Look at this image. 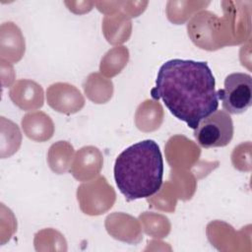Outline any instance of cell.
I'll return each mask as SVG.
<instances>
[{"label":"cell","instance_id":"3957f363","mask_svg":"<svg viewBox=\"0 0 252 252\" xmlns=\"http://www.w3.org/2000/svg\"><path fill=\"white\" fill-rule=\"evenodd\" d=\"M225 15L219 18L210 11H202L196 14L187 25L188 35L200 48L216 50L225 45L238 44L241 41L236 29L250 32V27L238 25H250V12L245 14L244 2L223 1Z\"/></svg>","mask_w":252,"mask_h":252},{"label":"cell","instance_id":"44dd1931","mask_svg":"<svg viewBox=\"0 0 252 252\" xmlns=\"http://www.w3.org/2000/svg\"><path fill=\"white\" fill-rule=\"evenodd\" d=\"M165 153H166L167 161L169 162V164L171 166L173 165V163L177 160V158L180 156H185L187 158V159L193 164V162L196 159H198V158H199L200 149L192 141L187 139L185 146H184V150L177 151L175 148H173L171 145H169L167 143L166 147H165Z\"/></svg>","mask_w":252,"mask_h":252},{"label":"cell","instance_id":"ffe728a7","mask_svg":"<svg viewBox=\"0 0 252 252\" xmlns=\"http://www.w3.org/2000/svg\"><path fill=\"white\" fill-rule=\"evenodd\" d=\"M140 220L145 232L154 237H164L170 230V223L162 215L145 212L140 215Z\"/></svg>","mask_w":252,"mask_h":252},{"label":"cell","instance_id":"ba28073f","mask_svg":"<svg viewBox=\"0 0 252 252\" xmlns=\"http://www.w3.org/2000/svg\"><path fill=\"white\" fill-rule=\"evenodd\" d=\"M102 155L94 146L81 148L75 155L70 172L79 181H88L97 175L102 168Z\"/></svg>","mask_w":252,"mask_h":252},{"label":"cell","instance_id":"52a82bcc","mask_svg":"<svg viewBox=\"0 0 252 252\" xmlns=\"http://www.w3.org/2000/svg\"><path fill=\"white\" fill-rule=\"evenodd\" d=\"M46 99L50 107L65 114L75 113L85 105L81 92L67 83H55L49 86L46 91Z\"/></svg>","mask_w":252,"mask_h":252},{"label":"cell","instance_id":"7402d4cb","mask_svg":"<svg viewBox=\"0 0 252 252\" xmlns=\"http://www.w3.org/2000/svg\"><path fill=\"white\" fill-rule=\"evenodd\" d=\"M250 142L240 144L236 147L232 153L231 159L233 166L239 170L249 171L251 169L250 162Z\"/></svg>","mask_w":252,"mask_h":252},{"label":"cell","instance_id":"6da1fadb","mask_svg":"<svg viewBox=\"0 0 252 252\" xmlns=\"http://www.w3.org/2000/svg\"><path fill=\"white\" fill-rule=\"evenodd\" d=\"M151 95L161 98L170 113L191 129L219 106L215 77L205 61H166L158 72Z\"/></svg>","mask_w":252,"mask_h":252},{"label":"cell","instance_id":"ac0fdd59","mask_svg":"<svg viewBox=\"0 0 252 252\" xmlns=\"http://www.w3.org/2000/svg\"><path fill=\"white\" fill-rule=\"evenodd\" d=\"M97 9L106 14L122 13L127 17H137L146 9L148 2H130V1H99L94 2Z\"/></svg>","mask_w":252,"mask_h":252},{"label":"cell","instance_id":"603a6c76","mask_svg":"<svg viewBox=\"0 0 252 252\" xmlns=\"http://www.w3.org/2000/svg\"><path fill=\"white\" fill-rule=\"evenodd\" d=\"M75 5H73L71 2H68V1H65V4L68 6V9L70 11H73L74 13H78V14H83V13H86V12H89L93 6L94 5V2H90V1H87V2H73Z\"/></svg>","mask_w":252,"mask_h":252},{"label":"cell","instance_id":"277c9868","mask_svg":"<svg viewBox=\"0 0 252 252\" xmlns=\"http://www.w3.org/2000/svg\"><path fill=\"white\" fill-rule=\"evenodd\" d=\"M197 143L206 149L224 147L233 137V122L224 110H216L200 121L194 129Z\"/></svg>","mask_w":252,"mask_h":252},{"label":"cell","instance_id":"8992f818","mask_svg":"<svg viewBox=\"0 0 252 252\" xmlns=\"http://www.w3.org/2000/svg\"><path fill=\"white\" fill-rule=\"evenodd\" d=\"M77 199L84 214L98 216L112 208L116 194L105 177L98 176L78 187Z\"/></svg>","mask_w":252,"mask_h":252},{"label":"cell","instance_id":"d6986e66","mask_svg":"<svg viewBox=\"0 0 252 252\" xmlns=\"http://www.w3.org/2000/svg\"><path fill=\"white\" fill-rule=\"evenodd\" d=\"M129 215H125L122 213H114L112 215H109L106 220L105 222L108 223H112L115 225H119L122 228H117L114 229L110 232H108L109 234H111L113 237L123 240V241H127L130 243H136L139 242L142 239V235H141V230H140V226H136V227H126L125 228V224L129 219Z\"/></svg>","mask_w":252,"mask_h":252},{"label":"cell","instance_id":"30bf717a","mask_svg":"<svg viewBox=\"0 0 252 252\" xmlns=\"http://www.w3.org/2000/svg\"><path fill=\"white\" fill-rule=\"evenodd\" d=\"M22 127L26 136L36 142L47 141L54 133L51 118L41 111L26 114L22 119Z\"/></svg>","mask_w":252,"mask_h":252},{"label":"cell","instance_id":"9c48e42d","mask_svg":"<svg viewBox=\"0 0 252 252\" xmlns=\"http://www.w3.org/2000/svg\"><path fill=\"white\" fill-rule=\"evenodd\" d=\"M10 97L24 110H34L43 105V90L31 80L17 81L10 90Z\"/></svg>","mask_w":252,"mask_h":252},{"label":"cell","instance_id":"7c38bea8","mask_svg":"<svg viewBox=\"0 0 252 252\" xmlns=\"http://www.w3.org/2000/svg\"><path fill=\"white\" fill-rule=\"evenodd\" d=\"M130 18L122 13L106 15L102 23L103 33L109 43L117 44L127 41L131 34Z\"/></svg>","mask_w":252,"mask_h":252},{"label":"cell","instance_id":"e0dca14e","mask_svg":"<svg viewBox=\"0 0 252 252\" xmlns=\"http://www.w3.org/2000/svg\"><path fill=\"white\" fill-rule=\"evenodd\" d=\"M209 4V1H169L166 6L167 18L173 24L179 25Z\"/></svg>","mask_w":252,"mask_h":252},{"label":"cell","instance_id":"5bb4252c","mask_svg":"<svg viewBox=\"0 0 252 252\" xmlns=\"http://www.w3.org/2000/svg\"><path fill=\"white\" fill-rule=\"evenodd\" d=\"M74 154L73 146L66 141L53 144L47 154V162L52 171L57 174L65 173L72 163Z\"/></svg>","mask_w":252,"mask_h":252},{"label":"cell","instance_id":"7a4b0ae2","mask_svg":"<svg viewBox=\"0 0 252 252\" xmlns=\"http://www.w3.org/2000/svg\"><path fill=\"white\" fill-rule=\"evenodd\" d=\"M163 159L154 140H144L125 149L114 163V179L127 201L150 198L162 184Z\"/></svg>","mask_w":252,"mask_h":252},{"label":"cell","instance_id":"4fadbf2b","mask_svg":"<svg viewBox=\"0 0 252 252\" xmlns=\"http://www.w3.org/2000/svg\"><path fill=\"white\" fill-rule=\"evenodd\" d=\"M163 118V110L158 101L146 100L139 105L135 115L137 127L145 132L158 129Z\"/></svg>","mask_w":252,"mask_h":252},{"label":"cell","instance_id":"8fae6325","mask_svg":"<svg viewBox=\"0 0 252 252\" xmlns=\"http://www.w3.org/2000/svg\"><path fill=\"white\" fill-rule=\"evenodd\" d=\"M25 53V39L20 29L8 22L1 27V54L12 62L19 61Z\"/></svg>","mask_w":252,"mask_h":252},{"label":"cell","instance_id":"9a60e30c","mask_svg":"<svg viewBox=\"0 0 252 252\" xmlns=\"http://www.w3.org/2000/svg\"><path fill=\"white\" fill-rule=\"evenodd\" d=\"M84 90L87 96L92 101L104 103L112 96L113 84L110 80L103 78L98 73H93L86 79Z\"/></svg>","mask_w":252,"mask_h":252},{"label":"cell","instance_id":"2e32d148","mask_svg":"<svg viewBox=\"0 0 252 252\" xmlns=\"http://www.w3.org/2000/svg\"><path fill=\"white\" fill-rule=\"evenodd\" d=\"M129 59V51L125 46H115L101 58L99 70L106 77H113L121 72Z\"/></svg>","mask_w":252,"mask_h":252},{"label":"cell","instance_id":"5b68a950","mask_svg":"<svg viewBox=\"0 0 252 252\" xmlns=\"http://www.w3.org/2000/svg\"><path fill=\"white\" fill-rule=\"evenodd\" d=\"M224 111L241 114L252 104V78L246 73H232L226 76L224 86L217 92Z\"/></svg>","mask_w":252,"mask_h":252}]
</instances>
